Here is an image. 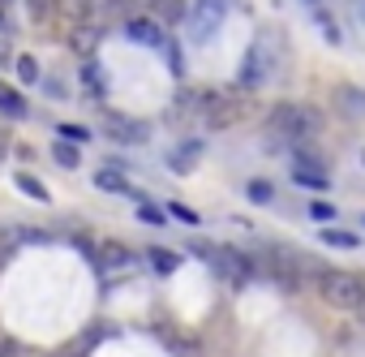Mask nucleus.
<instances>
[{
	"label": "nucleus",
	"mask_w": 365,
	"mask_h": 357,
	"mask_svg": "<svg viewBox=\"0 0 365 357\" xmlns=\"http://www.w3.org/2000/svg\"><path fill=\"white\" fill-rule=\"evenodd\" d=\"M267 129H271L275 142H284V146L297 151V146H305L309 138L322 134V112L305 108V104H275L267 112Z\"/></svg>",
	"instance_id": "obj_1"
},
{
	"label": "nucleus",
	"mask_w": 365,
	"mask_h": 357,
	"mask_svg": "<svg viewBox=\"0 0 365 357\" xmlns=\"http://www.w3.org/2000/svg\"><path fill=\"white\" fill-rule=\"evenodd\" d=\"M254 112V99L250 95H232V91H202V116L198 125L202 129H232L237 121H245Z\"/></svg>",
	"instance_id": "obj_2"
},
{
	"label": "nucleus",
	"mask_w": 365,
	"mask_h": 357,
	"mask_svg": "<svg viewBox=\"0 0 365 357\" xmlns=\"http://www.w3.org/2000/svg\"><path fill=\"white\" fill-rule=\"evenodd\" d=\"M318 293L335 310H361L365 306V276H356V271H322Z\"/></svg>",
	"instance_id": "obj_3"
},
{
	"label": "nucleus",
	"mask_w": 365,
	"mask_h": 357,
	"mask_svg": "<svg viewBox=\"0 0 365 357\" xmlns=\"http://www.w3.org/2000/svg\"><path fill=\"white\" fill-rule=\"evenodd\" d=\"M275 74V56H271V39L267 35H258L254 39V48L245 52V61H241V74H237V82L245 86V91H258L267 78Z\"/></svg>",
	"instance_id": "obj_4"
},
{
	"label": "nucleus",
	"mask_w": 365,
	"mask_h": 357,
	"mask_svg": "<svg viewBox=\"0 0 365 357\" xmlns=\"http://www.w3.org/2000/svg\"><path fill=\"white\" fill-rule=\"evenodd\" d=\"M220 22H224V0H198V5L190 9V35L198 44L215 39L220 35Z\"/></svg>",
	"instance_id": "obj_5"
},
{
	"label": "nucleus",
	"mask_w": 365,
	"mask_h": 357,
	"mask_svg": "<svg viewBox=\"0 0 365 357\" xmlns=\"http://www.w3.org/2000/svg\"><path fill=\"white\" fill-rule=\"evenodd\" d=\"M125 39H133V44H142V48H163V44H168L159 18H129V22H125Z\"/></svg>",
	"instance_id": "obj_6"
},
{
	"label": "nucleus",
	"mask_w": 365,
	"mask_h": 357,
	"mask_svg": "<svg viewBox=\"0 0 365 357\" xmlns=\"http://www.w3.org/2000/svg\"><path fill=\"white\" fill-rule=\"evenodd\" d=\"M103 134L116 142H146V125L133 116H120V112H103Z\"/></svg>",
	"instance_id": "obj_7"
},
{
	"label": "nucleus",
	"mask_w": 365,
	"mask_h": 357,
	"mask_svg": "<svg viewBox=\"0 0 365 357\" xmlns=\"http://www.w3.org/2000/svg\"><path fill=\"white\" fill-rule=\"evenodd\" d=\"M95 263L108 267V271H125V267H138V254H133L129 246H120V241H103V246L95 250Z\"/></svg>",
	"instance_id": "obj_8"
},
{
	"label": "nucleus",
	"mask_w": 365,
	"mask_h": 357,
	"mask_svg": "<svg viewBox=\"0 0 365 357\" xmlns=\"http://www.w3.org/2000/svg\"><path fill=\"white\" fill-rule=\"evenodd\" d=\"M198 116H202V91H180L176 104L168 108L172 125H185V121H198Z\"/></svg>",
	"instance_id": "obj_9"
},
{
	"label": "nucleus",
	"mask_w": 365,
	"mask_h": 357,
	"mask_svg": "<svg viewBox=\"0 0 365 357\" xmlns=\"http://www.w3.org/2000/svg\"><path fill=\"white\" fill-rule=\"evenodd\" d=\"M215 263H220V271H228L232 280H250V276H254V263H250L245 254H237L232 246H215Z\"/></svg>",
	"instance_id": "obj_10"
},
{
	"label": "nucleus",
	"mask_w": 365,
	"mask_h": 357,
	"mask_svg": "<svg viewBox=\"0 0 365 357\" xmlns=\"http://www.w3.org/2000/svg\"><path fill=\"white\" fill-rule=\"evenodd\" d=\"M95 186H99V190H108V194H125V198L142 203V194L125 181V172H120V168H99V172H95Z\"/></svg>",
	"instance_id": "obj_11"
},
{
	"label": "nucleus",
	"mask_w": 365,
	"mask_h": 357,
	"mask_svg": "<svg viewBox=\"0 0 365 357\" xmlns=\"http://www.w3.org/2000/svg\"><path fill=\"white\" fill-rule=\"evenodd\" d=\"M0 112H5V116H14V121H22L26 112H31V104L14 91V86H5V82H0Z\"/></svg>",
	"instance_id": "obj_12"
},
{
	"label": "nucleus",
	"mask_w": 365,
	"mask_h": 357,
	"mask_svg": "<svg viewBox=\"0 0 365 357\" xmlns=\"http://www.w3.org/2000/svg\"><path fill=\"white\" fill-rule=\"evenodd\" d=\"M146 263H150L159 276H172V271L180 267V254H176V250H163V246H150V250H146Z\"/></svg>",
	"instance_id": "obj_13"
},
{
	"label": "nucleus",
	"mask_w": 365,
	"mask_h": 357,
	"mask_svg": "<svg viewBox=\"0 0 365 357\" xmlns=\"http://www.w3.org/2000/svg\"><path fill=\"white\" fill-rule=\"evenodd\" d=\"M339 108L352 116H365V91L361 86H339Z\"/></svg>",
	"instance_id": "obj_14"
},
{
	"label": "nucleus",
	"mask_w": 365,
	"mask_h": 357,
	"mask_svg": "<svg viewBox=\"0 0 365 357\" xmlns=\"http://www.w3.org/2000/svg\"><path fill=\"white\" fill-rule=\"evenodd\" d=\"M82 86H86L91 95H103V91H108V78L99 74V65H95V61H82Z\"/></svg>",
	"instance_id": "obj_15"
},
{
	"label": "nucleus",
	"mask_w": 365,
	"mask_h": 357,
	"mask_svg": "<svg viewBox=\"0 0 365 357\" xmlns=\"http://www.w3.org/2000/svg\"><path fill=\"white\" fill-rule=\"evenodd\" d=\"M322 241H327V246H339V250H356V246H361V237H356V233L335 228V224H331V228H322Z\"/></svg>",
	"instance_id": "obj_16"
},
{
	"label": "nucleus",
	"mask_w": 365,
	"mask_h": 357,
	"mask_svg": "<svg viewBox=\"0 0 365 357\" xmlns=\"http://www.w3.org/2000/svg\"><path fill=\"white\" fill-rule=\"evenodd\" d=\"M18 190L31 194L35 203H52V198H48V186L39 181V176H31V172H18Z\"/></svg>",
	"instance_id": "obj_17"
},
{
	"label": "nucleus",
	"mask_w": 365,
	"mask_h": 357,
	"mask_svg": "<svg viewBox=\"0 0 365 357\" xmlns=\"http://www.w3.org/2000/svg\"><path fill=\"white\" fill-rule=\"evenodd\" d=\"M245 194H250V203H258V207L275 203V186H271V181H262V176H254V181L245 186Z\"/></svg>",
	"instance_id": "obj_18"
},
{
	"label": "nucleus",
	"mask_w": 365,
	"mask_h": 357,
	"mask_svg": "<svg viewBox=\"0 0 365 357\" xmlns=\"http://www.w3.org/2000/svg\"><path fill=\"white\" fill-rule=\"evenodd\" d=\"M292 181H297V186H309V190H327L331 176H327V172H309V168H292Z\"/></svg>",
	"instance_id": "obj_19"
},
{
	"label": "nucleus",
	"mask_w": 365,
	"mask_h": 357,
	"mask_svg": "<svg viewBox=\"0 0 365 357\" xmlns=\"http://www.w3.org/2000/svg\"><path fill=\"white\" fill-rule=\"evenodd\" d=\"M52 159H56L61 168H78V164H82V155H78L73 142H56V146H52Z\"/></svg>",
	"instance_id": "obj_20"
},
{
	"label": "nucleus",
	"mask_w": 365,
	"mask_h": 357,
	"mask_svg": "<svg viewBox=\"0 0 365 357\" xmlns=\"http://www.w3.org/2000/svg\"><path fill=\"white\" fill-rule=\"evenodd\" d=\"M155 9H159L163 22H180L185 18V0H155Z\"/></svg>",
	"instance_id": "obj_21"
},
{
	"label": "nucleus",
	"mask_w": 365,
	"mask_h": 357,
	"mask_svg": "<svg viewBox=\"0 0 365 357\" xmlns=\"http://www.w3.org/2000/svg\"><path fill=\"white\" fill-rule=\"evenodd\" d=\"M314 18H318V26H322L327 44H339V39H344V35H339V26H335V18H331L327 9H314Z\"/></svg>",
	"instance_id": "obj_22"
},
{
	"label": "nucleus",
	"mask_w": 365,
	"mask_h": 357,
	"mask_svg": "<svg viewBox=\"0 0 365 357\" xmlns=\"http://www.w3.org/2000/svg\"><path fill=\"white\" fill-rule=\"evenodd\" d=\"M56 134H61V142H73V146H82V142L91 138L86 125H56Z\"/></svg>",
	"instance_id": "obj_23"
},
{
	"label": "nucleus",
	"mask_w": 365,
	"mask_h": 357,
	"mask_svg": "<svg viewBox=\"0 0 365 357\" xmlns=\"http://www.w3.org/2000/svg\"><path fill=\"white\" fill-rule=\"evenodd\" d=\"M14 65H18V78L22 82H39V61L35 56H18Z\"/></svg>",
	"instance_id": "obj_24"
},
{
	"label": "nucleus",
	"mask_w": 365,
	"mask_h": 357,
	"mask_svg": "<svg viewBox=\"0 0 365 357\" xmlns=\"http://www.w3.org/2000/svg\"><path fill=\"white\" fill-rule=\"evenodd\" d=\"M26 9H31V18H52V9H56V0H26Z\"/></svg>",
	"instance_id": "obj_25"
},
{
	"label": "nucleus",
	"mask_w": 365,
	"mask_h": 357,
	"mask_svg": "<svg viewBox=\"0 0 365 357\" xmlns=\"http://www.w3.org/2000/svg\"><path fill=\"white\" fill-rule=\"evenodd\" d=\"M309 216L314 220H335V207L331 203H309Z\"/></svg>",
	"instance_id": "obj_26"
},
{
	"label": "nucleus",
	"mask_w": 365,
	"mask_h": 357,
	"mask_svg": "<svg viewBox=\"0 0 365 357\" xmlns=\"http://www.w3.org/2000/svg\"><path fill=\"white\" fill-rule=\"evenodd\" d=\"M138 216H142L146 224H163V211H155L150 203H138Z\"/></svg>",
	"instance_id": "obj_27"
},
{
	"label": "nucleus",
	"mask_w": 365,
	"mask_h": 357,
	"mask_svg": "<svg viewBox=\"0 0 365 357\" xmlns=\"http://www.w3.org/2000/svg\"><path fill=\"white\" fill-rule=\"evenodd\" d=\"M163 48H168V69L180 78V48H176V44H163Z\"/></svg>",
	"instance_id": "obj_28"
},
{
	"label": "nucleus",
	"mask_w": 365,
	"mask_h": 357,
	"mask_svg": "<svg viewBox=\"0 0 365 357\" xmlns=\"http://www.w3.org/2000/svg\"><path fill=\"white\" fill-rule=\"evenodd\" d=\"M172 216H176V220H185V224H198V216H194L190 207H176V203H172Z\"/></svg>",
	"instance_id": "obj_29"
},
{
	"label": "nucleus",
	"mask_w": 365,
	"mask_h": 357,
	"mask_svg": "<svg viewBox=\"0 0 365 357\" xmlns=\"http://www.w3.org/2000/svg\"><path fill=\"white\" fill-rule=\"evenodd\" d=\"M0 65H9V44H0Z\"/></svg>",
	"instance_id": "obj_30"
},
{
	"label": "nucleus",
	"mask_w": 365,
	"mask_h": 357,
	"mask_svg": "<svg viewBox=\"0 0 365 357\" xmlns=\"http://www.w3.org/2000/svg\"><path fill=\"white\" fill-rule=\"evenodd\" d=\"M9 263V246H0V267H5Z\"/></svg>",
	"instance_id": "obj_31"
},
{
	"label": "nucleus",
	"mask_w": 365,
	"mask_h": 357,
	"mask_svg": "<svg viewBox=\"0 0 365 357\" xmlns=\"http://www.w3.org/2000/svg\"><path fill=\"white\" fill-rule=\"evenodd\" d=\"M5 151H9V138H5V134H0V155H5Z\"/></svg>",
	"instance_id": "obj_32"
},
{
	"label": "nucleus",
	"mask_w": 365,
	"mask_h": 357,
	"mask_svg": "<svg viewBox=\"0 0 365 357\" xmlns=\"http://www.w3.org/2000/svg\"><path fill=\"white\" fill-rule=\"evenodd\" d=\"M305 5H309V9H322V5H327V0H305Z\"/></svg>",
	"instance_id": "obj_33"
},
{
	"label": "nucleus",
	"mask_w": 365,
	"mask_h": 357,
	"mask_svg": "<svg viewBox=\"0 0 365 357\" xmlns=\"http://www.w3.org/2000/svg\"><path fill=\"white\" fill-rule=\"evenodd\" d=\"M361 14H365V0H361Z\"/></svg>",
	"instance_id": "obj_34"
},
{
	"label": "nucleus",
	"mask_w": 365,
	"mask_h": 357,
	"mask_svg": "<svg viewBox=\"0 0 365 357\" xmlns=\"http://www.w3.org/2000/svg\"><path fill=\"white\" fill-rule=\"evenodd\" d=\"M361 164H365V151H361Z\"/></svg>",
	"instance_id": "obj_35"
},
{
	"label": "nucleus",
	"mask_w": 365,
	"mask_h": 357,
	"mask_svg": "<svg viewBox=\"0 0 365 357\" xmlns=\"http://www.w3.org/2000/svg\"><path fill=\"white\" fill-rule=\"evenodd\" d=\"M0 5H5V0H0Z\"/></svg>",
	"instance_id": "obj_36"
}]
</instances>
